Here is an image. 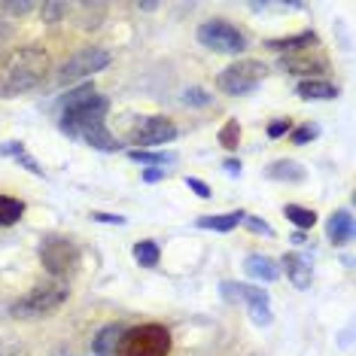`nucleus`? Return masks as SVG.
I'll return each mask as SVG.
<instances>
[{"label": "nucleus", "instance_id": "f257e3e1", "mask_svg": "<svg viewBox=\"0 0 356 356\" xmlns=\"http://www.w3.org/2000/svg\"><path fill=\"white\" fill-rule=\"evenodd\" d=\"M49 52L40 46H19L0 58V98H19L37 88L49 74Z\"/></svg>", "mask_w": 356, "mask_h": 356}, {"label": "nucleus", "instance_id": "f03ea898", "mask_svg": "<svg viewBox=\"0 0 356 356\" xmlns=\"http://www.w3.org/2000/svg\"><path fill=\"white\" fill-rule=\"evenodd\" d=\"M110 110V101L104 95L95 92L92 83L74 88L67 92V98L61 101V119H58V128L67 137H83L88 128L95 125H104V116Z\"/></svg>", "mask_w": 356, "mask_h": 356}, {"label": "nucleus", "instance_id": "7ed1b4c3", "mask_svg": "<svg viewBox=\"0 0 356 356\" xmlns=\"http://www.w3.org/2000/svg\"><path fill=\"white\" fill-rule=\"evenodd\" d=\"M70 289L64 280H52V283H43V286H34L28 296L15 298L10 305V314L15 320H34V317H46V314L58 311V307L67 302Z\"/></svg>", "mask_w": 356, "mask_h": 356}, {"label": "nucleus", "instance_id": "20e7f679", "mask_svg": "<svg viewBox=\"0 0 356 356\" xmlns=\"http://www.w3.org/2000/svg\"><path fill=\"white\" fill-rule=\"evenodd\" d=\"M171 332L159 323H143V326L125 329L119 356H168L171 353Z\"/></svg>", "mask_w": 356, "mask_h": 356}, {"label": "nucleus", "instance_id": "39448f33", "mask_svg": "<svg viewBox=\"0 0 356 356\" xmlns=\"http://www.w3.org/2000/svg\"><path fill=\"white\" fill-rule=\"evenodd\" d=\"M265 74H268V67H265L262 61H253V58L234 61L225 70H220V76H216V88H220L222 95L241 98V95L256 92L259 83L265 79Z\"/></svg>", "mask_w": 356, "mask_h": 356}, {"label": "nucleus", "instance_id": "423d86ee", "mask_svg": "<svg viewBox=\"0 0 356 356\" xmlns=\"http://www.w3.org/2000/svg\"><path fill=\"white\" fill-rule=\"evenodd\" d=\"M37 256H40V265H43L55 280L67 277L79 265V247L70 238H61V234H46V238L40 241Z\"/></svg>", "mask_w": 356, "mask_h": 356}, {"label": "nucleus", "instance_id": "0eeeda50", "mask_svg": "<svg viewBox=\"0 0 356 356\" xmlns=\"http://www.w3.org/2000/svg\"><path fill=\"white\" fill-rule=\"evenodd\" d=\"M195 37L201 46H207V49H213V52H222V55H238L247 49V37L225 19H210L204 25H198Z\"/></svg>", "mask_w": 356, "mask_h": 356}, {"label": "nucleus", "instance_id": "6e6552de", "mask_svg": "<svg viewBox=\"0 0 356 356\" xmlns=\"http://www.w3.org/2000/svg\"><path fill=\"white\" fill-rule=\"evenodd\" d=\"M110 52L101 49V46H88V49H79L76 55H70L67 61L61 64L58 70V83H76L83 76H95L98 70L110 67Z\"/></svg>", "mask_w": 356, "mask_h": 356}, {"label": "nucleus", "instance_id": "1a4fd4ad", "mask_svg": "<svg viewBox=\"0 0 356 356\" xmlns=\"http://www.w3.org/2000/svg\"><path fill=\"white\" fill-rule=\"evenodd\" d=\"M222 296L229 298V302H244L256 326H268V323L274 320L271 317V298H268V293H265L262 286H247V283L225 280L222 283Z\"/></svg>", "mask_w": 356, "mask_h": 356}, {"label": "nucleus", "instance_id": "9d476101", "mask_svg": "<svg viewBox=\"0 0 356 356\" xmlns=\"http://www.w3.org/2000/svg\"><path fill=\"white\" fill-rule=\"evenodd\" d=\"M177 137V125L168 116H147L140 119L131 134H128V143H134L137 149L143 147H161V143H171Z\"/></svg>", "mask_w": 356, "mask_h": 356}, {"label": "nucleus", "instance_id": "9b49d317", "mask_svg": "<svg viewBox=\"0 0 356 356\" xmlns=\"http://www.w3.org/2000/svg\"><path fill=\"white\" fill-rule=\"evenodd\" d=\"M329 67V61L323 58L320 52H311V49H302V52H289L280 58V70L286 74H298V76H307V79H317V74Z\"/></svg>", "mask_w": 356, "mask_h": 356}, {"label": "nucleus", "instance_id": "f8f14e48", "mask_svg": "<svg viewBox=\"0 0 356 356\" xmlns=\"http://www.w3.org/2000/svg\"><path fill=\"white\" fill-rule=\"evenodd\" d=\"M283 271H286L289 283H293L296 289H307L314 280V268H311V259H305L302 253H286L280 259Z\"/></svg>", "mask_w": 356, "mask_h": 356}, {"label": "nucleus", "instance_id": "ddd939ff", "mask_svg": "<svg viewBox=\"0 0 356 356\" xmlns=\"http://www.w3.org/2000/svg\"><path fill=\"white\" fill-rule=\"evenodd\" d=\"M326 234L335 247H344L353 241V213L350 210H335L326 222Z\"/></svg>", "mask_w": 356, "mask_h": 356}, {"label": "nucleus", "instance_id": "4468645a", "mask_svg": "<svg viewBox=\"0 0 356 356\" xmlns=\"http://www.w3.org/2000/svg\"><path fill=\"white\" fill-rule=\"evenodd\" d=\"M122 335H125V326H119V323L104 326L98 335L92 338V353L95 356H116L119 344H122Z\"/></svg>", "mask_w": 356, "mask_h": 356}, {"label": "nucleus", "instance_id": "2eb2a0df", "mask_svg": "<svg viewBox=\"0 0 356 356\" xmlns=\"http://www.w3.org/2000/svg\"><path fill=\"white\" fill-rule=\"evenodd\" d=\"M244 271H247L253 280H259V283H274V280L280 277L277 262H274L271 256H262V253H250V256L244 259Z\"/></svg>", "mask_w": 356, "mask_h": 356}, {"label": "nucleus", "instance_id": "dca6fc26", "mask_svg": "<svg viewBox=\"0 0 356 356\" xmlns=\"http://www.w3.org/2000/svg\"><path fill=\"white\" fill-rule=\"evenodd\" d=\"M317 46V34L314 31H302V34H289V37H277V40H268L265 49L268 52H302V49H314Z\"/></svg>", "mask_w": 356, "mask_h": 356}, {"label": "nucleus", "instance_id": "f3484780", "mask_svg": "<svg viewBox=\"0 0 356 356\" xmlns=\"http://www.w3.org/2000/svg\"><path fill=\"white\" fill-rule=\"evenodd\" d=\"M296 95L302 101H335L338 86L326 83V79H302V83L296 86Z\"/></svg>", "mask_w": 356, "mask_h": 356}, {"label": "nucleus", "instance_id": "a211bd4d", "mask_svg": "<svg viewBox=\"0 0 356 356\" xmlns=\"http://www.w3.org/2000/svg\"><path fill=\"white\" fill-rule=\"evenodd\" d=\"M265 177H268V180H277V183H302L307 177V171L293 159H280V161H271V165L265 168Z\"/></svg>", "mask_w": 356, "mask_h": 356}, {"label": "nucleus", "instance_id": "6ab92c4d", "mask_svg": "<svg viewBox=\"0 0 356 356\" xmlns=\"http://www.w3.org/2000/svg\"><path fill=\"white\" fill-rule=\"evenodd\" d=\"M244 210H229V213H216V216H198V229L210 232H232L244 222Z\"/></svg>", "mask_w": 356, "mask_h": 356}, {"label": "nucleus", "instance_id": "aec40b11", "mask_svg": "<svg viewBox=\"0 0 356 356\" xmlns=\"http://www.w3.org/2000/svg\"><path fill=\"white\" fill-rule=\"evenodd\" d=\"M79 140H86L88 147H95V149H101V152H116L122 143H116V137H113L107 131V125H95V128H88V131L79 137Z\"/></svg>", "mask_w": 356, "mask_h": 356}, {"label": "nucleus", "instance_id": "412c9836", "mask_svg": "<svg viewBox=\"0 0 356 356\" xmlns=\"http://www.w3.org/2000/svg\"><path fill=\"white\" fill-rule=\"evenodd\" d=\"M0 152H3V156H13L15 161H19V165H25L31 174H37V177H43V168H40V161L31 156V152L25 149V143H19V140H10V143H3V147H0Z\"/></svg>", "mask_w": 356, "mask_h": 356}, {"label": "nucleus", "instance_id": "4be33fe9", "mask_svg": "<svg viewBox=\"0 0 356 356\" xmlns=\"http://www.w3.org/2000/svg\"><path fill=\"white\" fill-rule=\"evenodd\" d=\"M283 216H286V220L293 222L298 232L314 229V225H317V213H314V210H307V207H302V204H286V207H283Z\"/></svg>", "mask_w": 356, "mask_h": 356}, {"label": "nucleus", "instance_id": "5701e85b", "mask_svg": "<svg viewBox=\"0 0 356 356\" xmlns=\"http://www.w3.org/2000/svg\"><path fill=\"white\" fill-rule=\"evenodd\" d=\"M25 213V201L19 198H10V195H0V225H15Z\"/></svg>", "mask_w": 356, "mask_h": 356}, {"label": "nucleus", "instance_id": "b1692460", "mask_svg": "<svg viewBox=\"0 0 356 356\" xmlns=\"http://www.w3.org/2000/svg\"><path fill=\"white\" fill-rule=\"evenodd\" d=\"M131 253H134V259H137V265H143V268H156L161 250H159L156 241H137Z\"/></svg>", "mask_w": 356, "mask_h": 356}, {"label": "nucleus", "instance_id": "393cba45", "mask_svg": "<svg viewBox=\"0 0 356 356\" xmlns=\"http://www.w3.org/2000/svg\"><path fill=\"white\" fill-rule=\"evenodd\" d=\"M128 159L137 161V165H171V161H177L174 152H149V149H128Z\"/></svg>", "mask_w": 356, "mask_h": 356}, {"label": "nucleus", "instance_id": "a878e982", "mask_svg": "<svg viewBox=\"0 0 356 356\" xmlns=\"http://www.w3.org/2000/svg\"><path fill=\"white\" fill-rule=\"evenodd\" d=\"M216 140H220L225 149H234V147H238V140H241V125H238V119H229V122L220 128Z\"/></svg>", "mask_w": 356, "mask_h": 356}, {"label": "nucleus", "instance_id": "bb28decb", "mask_svg": "<svg viewBox=\"0 0 356 356\" xmlns=\"http://www.w3.org/2000/svg\"><path fill=\"white\" fill-rule=\"evenodd\" d=\"M67 13H70V6L67 3H58V0H49V3L40 6V15H43V22H49V25L61 22Z\"/></svg>", "mask_w": 356, "mask_h": 356}, {"label": "nucleus", "instance_id": "cd10ccee", "mask_svg": "<svg viewBox=\"0 0 356 356\" xmlns=\"http://www.w3.org/2000/svg\"><path fill=\"white\" fill-rule=\"evenodd\" d=\"M180 101L186 104V107H207V104L213 101V98H210V95H207L201 86H192V88H186V92H183Z\"/></svg>", "mask_w": 356, "mask_h": 356}, {"label": "nucleus", "instance_id": "c85d7f7f", "mask_svg": "<svg viewBox=\"0 0 356 356\" xmlns=\"http://www.w3.org/2000/svg\"><path fill=\"white\" fill-rule=\"evenodd\" d=\"M314 137H320V125L305 122V125H298L293 131V143H296V147H305V143H311Z\"/></svg>", "mask_w": 356, "mask_h": 356}, {"label": "nucleus", "instance_id": "c756f323", "mask_svg": "<svg viewBox=\"0 0 356 356\" xmlns=\"http://www.w3.org/2000/svg\"><path fill=\"white\" fill-rule=\"evenodd\" d=\"M244 225H247L250 232H256V234H265V238H271V234H274V229H271L268 222L259 220V216H250V213L244 216Z\"/></svg>", "mask_w": 356, "mask_h": 356}, {"label": "nucleus", "instance_id": "7c9ffc66", "mask_svg": "<svg viewBox=\"0 0 356 356\" xmlns=\"http://www.w3.org/2000/svg\"><path fill=\"white\" fill-rule=\"evenodd\" d=\"M289 128H293V119H274V122L268 125V137L271 140H277V137H283Z\"/></svg>", "mask_w": 356, "mask_h": 356}, {"label": "nucleus", "instance_id": "2f4dec72", "mask_svg": "<svg viewBox=\"0 0 356 356\" xmlns=\"http://www.w3.org/2000/svg\"><path fill=\"white\" fill-rule=\"evenodd\" d=\"M186 186H189L198 198H210V195H213V192H210V186L204 180H198V177H186Z\"/></svg>", "mask_w": 356, "mask_h": 356}, {"label": "nucleus", "instance_id": "473e14b6", "mask_svg": "<svg viewBox=\"0 0 356 356\" xmlns=\"http://www.w3.org/2000/svg\"><path fill=\"white\" fill-rule=\"evenodd\" d=\"M0 10L10 13V15H28L31 10H34V3H31V0H19V3H3Z\"/></svg>", "mask_w": 356, "mask_h": 356}, {"label": "nucleus", "instance_id": "72a5a7b5", "mask_svg": "<svg viewBox=\"0 0 356 356\" xmlns=\"http://www.w3.org/2000/svg\"><path fill=\"white\" fill-rule=\"evenodd\" d=\"M92 220L95 222H107V225H125V216H119V213H101V210H92Z\"/></svg>", "mask_w": 356, "mask_h": 356}, {"label": "nucleus", "instance_id": "f704fd0d", "mask_svg": "<svg viewBox=\"0 0 356 356\" xmlns=\"http://www.w3.org/2000/svg\"><path fill=\"white\" fill-rule=\"evenodd\" d=\"M159 180H165V168H147L143 171V183H159Z\"/></svg>", "mask_w": 356, "mask_h": 356}, {"label": "nucleus", "instance_id": "c9c22d12", "mask_svg": "<svg viewBox=\"0 0 356 356\" xmlns=\"http://www.w3.org/2000/svg\"><path fill=\"white\" fill-rule=\"evenodd\" d=\"M222 168H225V174H229V177H241V161L238 159H225Z\"/></svg>", "mask_w": 356, "mask_h": 356}, {"label": "nucleus", "instance_id": "e433bc0d", "mask_svg": "<svg viewBox=\"0 0 356 356\" xmlns=\"http://www.w3.org/2000/svg\"><path fill=\"white\" fill-rule=\"evenodd\" d=\"M0 356H19V344H13V341H0Z\"/></svg>", "mask_w": 356, "mask_h": 356}, {"label": "nucleus", "instance_id": "4c0bfd02", "mask_svg": "<svg viewBox=\"0 0 356 356\" xmlns=\"http://www.w3.org/2000/svg\"><path fill=\"white\" fill-rule=\"evenodd\" d=\"M137 10H147V13H152V10H159V3H137Z\"/></svg>", "mask_w": 356, "mask_h": 356}, {"label": "nucleus", "instance_id": "58836bf2", "mask_svg": "<svg viewBox=\"0 0 356 356\" xmlns=\"http://www.w3.org/2000/svg\"><path fill=\"white\" fill-rule=\"evenodd\" d=\"M289 241H293V244H305V234H302V232H296Z\"/></svg>", "mask_w": 356, "mask_h": 356}]
</instances>
